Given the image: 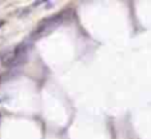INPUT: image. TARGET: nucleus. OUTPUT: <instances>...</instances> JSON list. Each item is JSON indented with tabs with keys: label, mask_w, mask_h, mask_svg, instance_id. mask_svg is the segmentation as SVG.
<instances>
[{
	"label": "nucleus",
	"mask_w": 151,
	"mask_h": 139,
	"mask_svg": "<svg viewBox=\"0 0 151 139\" xmlns=\"http://www.w3.org/2000/svg\"><path fill=\"white\" fill-rule=\"evenodd\" d=\"M27 58V48L26 45H17L15 50L7 51L6 54H3L1 56V66L3 67H15V66L22 64L23 62H26Z\"/></svg>",
	"instance_id": "f03ea898"
},
{
	"label": "nucleus",
	"mask_w": 151,
	"mask_h": 139,
	"mask_svg": "<svg viewBox=\"0 0 151 139\" xmlns=\"http://www.w3.org/2000/svg\"><path fill=\"white\" fill-rule=\"evenodd\" d=\"M66 19V12H60L58 15H54V16L48 17V19H44L43 22L39 23L37 28L29 35L31 40H37L40 37L47 36L48 34H51L54 30H56L58 27L62 24Z\"/></svg>",
	"instance_id": "f257e3e1"
}]
</instances>
